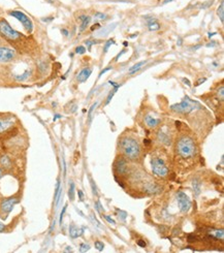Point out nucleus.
I'll list each match as a JSON object with an SVG mask.
<instances>
[{
    "mask_svg": "<svg viewBox=\"0 0 224 253\" xmlns=\"http://www.w3.org/2000/svg\"><path fill=\"white\" fill-rule=\"evenodd\" d=\"M120 148L125 157L130 160H137L141 156V147L137 141L131 138H124L120 141Z\"/></svg>",
    "mask_w": 224,
    "mask_h": 253,
    "instance_id": "f257e3e1",
    "label": "nucleus"
},
{
    "mask_svg": "<svg viewBox=\"0 0 224 253\" xmlns=\"http://www.w3.org/2000/svg\"><path fill=\"white\" fill-rule=\"evenodd\" d=\"M177 152L183 158H190L196 153V146L192 138L183 136L177 143Z\"/></svg>",
    "mask_w": 224,
    "mask_h": 253,
    "instance_id": "f03ea898",
    "label": "nucleus"
},
{
    "mask_svg": "<svg viewBox=\"0 0 224 253\" xmlns=\"http://www.w3.org/2000/svg\"><path fill=\"white\" fill-rule=\"evenodd\" d=\"M202 109V106L198 101L192 100L188 96H185L183 100L180 103H175L170 106V110L175 113L178 114H189L195 110H199Z\"/></svg>",
    "mask_w": 224,
    "mask_h": 253,
    "instance_id": "7ed1b4c3",
    "label": "nucleus"
},
{
    "mask_svg": "<svg viewBox=\"0 0 224 253\" xmlns=\"http://www.w3.org/2000/svg\"><path fill=\"white\" fill-rule=\"evenodd\" d=\"M0 33L9 40H18L21 37V33L16 31L6 20H0Z\"/></svg>",
    "mask_w": 224,
    "mask_h": 253,
    "instance_id": "20e7f679",
    "label": "nucleus"
},
{
    "mask_svg": "<svg viewBox=\"0 0 224 253\" xmlns=\"http://www.w3.org/2000/svg\"><path fill=\"white\" fill-rule=\"evenodd\" d=\"M8 13L11 16V17H13L15 19L19 20L21 23H22L25 30H26L28 33H31V32L33 31V23H32L31 19L28 17L26 13H24L21 10H10V11H8Z\"/></svg>",
    "mask_w": 224,
    "mask_h": 253,
    "instance_id": "39448f33",
    "label": "nucleus"
},
{
    "mask_svg": "<svg viewBox=\"0 0 224 253\" xmlns=\"http://www.w3.org/2000/svg\"><path fill=\"white\" fill-rule=\"evenodd\" d=\"M151 164H152V171L155 175L159 176V177H166L169 175V168L165 165L164 161L160 158H153L151 160Z\"/></svg>",
    "mask_w": 224,
    "mask_h": 253,
    "instance_id": "423d86ee",
    "label": "nucleus"
},
{
    "mask_svg": "<svg viewBox=\"0 0 224 253\" xmlns=\"http://www.w3.org/2000/svg\"><path fill=\"white\" fill-rule=\"evenodd\" d=\"M177 201H178L180 211L183 213L188 212L189 209H190L191 206H192V203H191L190 198H189L187 196V194L184 193L183 191H179L178 193H177Z\"/></svg>",
    "mask_w": 224,
    "mask_h": 253,
    "instance_id": "0eeeda50",
    "label": "nucleus"
},
{
    "mask_svg": "<svg viewBox=\"0 0 224 253\" xmlns=\"http://www.w3.org/2000/svg\"><path fill=\"white\" fill-rule=\"evenodd\" d=\"M15 57V50L7 47H0V62L1 63H8V62L13 61Z\"/></svg>",
    "mask_w": 224,
    "mask_h": 253,
    "instance_id": "6e6552de",
    "label": "nucleus"
},
{
    "mask_svg": "<svg viewBox=\"0 0 224 253\" xmlns=\"http://www.w3.org/2000/svg\"><path fill=\"white\" fill-rule=\"evenodd\" d=\"M18 203H19V199L17 198V197H9V198H5L1 201V204H0V209H1V211L3 213L8 214V213H10L11 211H13V207H15V205H17Z\"/></svg>",
    "mask_w": 224,
    "mask_h": 253,
    "instance_id": "1a4fd4ad",
    "label": "nucleus"
},
{
    "mask_svg": "<svg viewBox=\"0 0 224 253\" xmlns=\"http://www.w3.org/2000/svg\"><path fill=\"white\" fill-rule=\"evenodd\" d=\"M114 166H115L116 173L119 174V175H124V174H126V171H127V162L123 158L117 159Z\"/></svg>",
    "mask_w": 224,
    "mask_h": 253,
    "instance_id": "9d476101",
    "label": "nucleus"
},
{
    "mask_svg": "<svg viewBox=\"0 0 224 253\" xmlns=\"http://www.w3.org/2000/svg\"><path fill=\"white\" fill-rule=\"evenodd\" d=\"M13 125V117H2L0 118V133H3Z\"/></svg>",
    "mask_w": 224,
    "mask_h": 253,
    "instance_id": "9b49d317",
    "label": "nucleus"
},
{
    "mask_svg": "<svg viewBox=\"0 0 224 253\" xmlns=\"http://www.w3.org/2000/svg\"><path fill=\"white\" fill-rule=\"evenodd\" d=\"M91 73H92V68L90 67H86V68H83L82 70L79 73V75L76 76V80H78L79 83H84L90 78Z\"/></svg>",
    "mask_w": 224,
    "mask_h": 253,
    "instance_id": "f8f14e48",
    "label": "nucleus"
},
{
    "mask_svg": "<svg viewBox=\"0 0 224 253\" xmlns=\"http://www.w3.org/2000/svg\"><path fill=\"white\" fill-rule=\"evenodd\" d=\"M116 26H117V23H115V24H111L106 27H103V28H100V30H98V31L95 33V36H96V37H106V35H109V34L116 28Z\"/></svg>",
    "mask_w": 224,
    "mask_h": 253,
    "instance_id": "ddd939ff",
    "label": "nucleus"
},
{
    "mask_svg": "<svg viewBox=\"0 0 224 253\" xmlns=\"http://www.w3.org/2000/svg\"><path fill=\"white\" fill-rule=\"evenodd\" d=\"M145 123L149 128H155L161 123V120L158 118H154L151 115H147L145 116Z\"/></svg>",
    "mask_w": 224,
    "mask_h": 253,
    "instance_id": "4468645a",
    "label": "nucleus"
},
{
    "mask_svg": "<svg viewBox=\"0 0 224 253\" xmlns=\"http://www.w3.org/2000/svg\"><path fill=\"white\" fill-rule=\"evenodd\" d=\"M0 166L4 169H10L13 168V161L8 155L3 154L0 156Z\"/></svg>",
    "mask_w": 224,
    "mask_h": 253,
    "instance_id": "2eb2a0df",
    "label": "nucleus"
},
{
    "mask_svg": "<svg viewBox=\"0 0 224 253\" xmlns=\"http://www.w3.org/2000/svg\"><path fill=\"white\" fill-rule=\"evenodd\" d=\"M84 234V229L81 227H78L76 224H70L69 225V236L72 239H76L79 237H81Z\"/></svg>",
    "mask_w": 224,
    "mask_h": 253,
    "instance_id": "dca6fc26",
    "label": "nucleus"
},
{
    "mask_svg": "<svg viewBox=\"0 0 224 253\" xmlns=\"http://www.w3.org/2000/svg\"><path fill=\"white\" fill-rule=\"evenodd\" d=\"M79 20L81 21V26H80V32H83L85 29H87L88 25L91 22V17L87 15H82L79 17Z\"/></svg>",
    "mask_w": 224,
    "mask_h": 253,
    "instance_id": "f3484780",
    "label": "nucleus"
},
{
    "mask_svg": "<svg viewBox=\"0 0 224 253\" xmlns=\"http://www.w3.org/2000/svg\"><path fill=\"white\" fill-rule=\"evenodd\" d=\"M31 73H32L31 69H26V70H25L23 73H21V75H13V76L16 81H18V82H24V81H26L30 78Z\"/></svg>",
    "mask_w": 224,
    "mask_h": 253,
    "instance_id": "a211bd4d",
    "label": "nucleus"
},
{
    "mask_svg": "<svg viewBox=\"0 0 224 253\" xmlns=\"http://www.w3.org/2000/svg\"><path fill=\"white\" fill-rule=\"evenodd\" d=\"M148 19V27L150 31H156L160 29V24L157 22V20L154 18H147Z\"/></svg>",
    "mask_w": 224,
    "mask_h": 253,
    "instance_id": "6ab92c4d",
    "label": "nucleus"
},
{
    "mask_svg": "<svg viewBox=\"0 0 224 253\" xmlns=\"http://www.w3.org/2000/svg\"><path fill=\"white\" fill-rule=\"evenodd\" d=\"M192 187L195 195H199L200 192H202V182L198 178H194L192 180Z\"/></svg>",
    "mask_w": 224,
    "mask_h": 253,
    "instance_id": "aec40b11",
    "label": "nucleus"
},
{
    "mask_svg": "<svg viewBox=\"0 0 224 253\" xmlns=\"http://www.w3.org/2000/svg\"><path fill=\"white\" fill-rule=\"evenodd\" d=\"M157 138H158V141H160V143H162V144H164V145H166V146H169L170 145V138L169 135H167L165 132H162V131H159L158 132V134H157Z\"/></svg>",
    "mask_w": 224,
    "mask_h": 253,
    "instance_id": "412c9836",
    "label": "nucleus"
},
{
    "mask_svg": "<svg viewBox=\"0 0 224 253\" xmlns=\"http://www.w3.org/2000/svg\"><path fill=\"white\" fill-rule=\"evenodd\" d=\"M145 190H146L148 193L152 194V193H157V192H159L160 190H161V188L155 184H148L145 186Z\"/></svg>",
    "mask_w": 224,
    "mask_h": 253,
    "instance_id": "4be33fe9",
    "label": "nucleus"
},
{
    "mask_svg": "<svg viewBox=\"0 0 224 253\" xmlns=\"http://www.w3.org/2000/svg\"><path fill=\"white\" fill-rule=\"evenodd\" d=\"M146 63H147V61H141V62H139V63L134 64L133 66L130 67V68L128 69V71H129L130 75H133V73H137V71H139V69L142 68V67L146 65Z\"/></svg>",
    "mask_w": 224,
    "mask_h": 253,
    "instance_id": "5701e85b",
    "label": "nucleus"
},
{
    "mask_svg": "<svg viewBox=\"0 0 224 253\" xmlns=\"http://www.w3.org/2000/svg\"><path fill=\"white\" fill-rule=\"evenodd\" d=\"M217 15H218V17L220 18V21L221 23H224V1L222 0L220 3V5L218 6V10H217Z\"/></svg>",
    "mask_w": 224,
    "mask_h": 253,
    "instance_id": "b1692460",
    "label": "nucleus"
},
{
    "mask_svg": "<svg viewBox=\"0 0 224 253\" xmlns=\"http://www.w3.org/2000/svg\"><path fill=\"white\" fill-rule=\"evenodd\" d=\"M120 84H118L117 86H114V88L113 89H112V91L109 92V95H108V97H106V104H109V103H111V100H112V98H113L114 97V95L116 94V92H117V90L119 89V88H120Z\"/></svg>",
    "mask_w": 224,
    "mask_h": 253,
    "instance_id": "393cba45",
    "label": "nucleus"
},
{
    "mask_svg": "<svg viewBox=\"0 0 224 253\" xmlns=\"http://www.w3.org/2000/svg\"><path fill=\"white\" fill-rule=\"evenodd\" d=\"M74 191H76V186H74V183L71 182L69 183V189H68V197L69 199L72 201L74 199Z\"/></svg>",
    "mask_w": 224,
    "mask_h": 253,
    "instance_id": "a878e982",
    "label": "nucleus"
},
{
    "mask_svg": "<svg viewBox=\"0 0 224 253\" xmlns=\"http://www.w3.org/2000/svg\"><path fill=\"white\" fill-rule=\"evenodd\" d=\"M97 106H98V101H96V103H93L92 106H91V108H90V110H89V113H88V123H91V121H92L93 112H94V110L96 109Z\"/></svg>",
    "mask_w": 224,
    "mask_h": 253,
    "instance_id": "bb28decb",
    "label": "nucleus"
},
{
    "mask_svg": "<svg viewBox=\"0 0 224 253\" xmlns=\"http://www.w3.org/2000/svg\"><path fill=\"white\" fill-rule=\"evenodd\" d=\"M213 236H214V238L216 239V240H223V238H224V231H223V229H220V231H218V229H216V231H213Z\"/></svg>",
    "mask_w": 224,
    "mask_h": 253,
    "instance_id": "cd10ccee",
    "label": "nucleus"
},
{
    "mask_svg": "<svg viewBox=\"0 0 224 253\" xmlns=\"http://www.w3.org/2000/svg\"><path fill=\"white\" fill-rule=\"evenodd\" d=\"M112 45H115V40L114 39H109L108 41L106 43V45H104V48H103V52L106 53L109 51V47H111Z\"/></svg>",
    "mask_w": 224,
    "mask_h": 253,
    "instance_id": "c85d7f7f",
    "label": "nucleus"
},
{
    "mask_svg": "<svg viewBox=\"0 0 224 253\" xmlns=\"http://www.w3.org/2000/svg\"><path fill=\"white\" fill-rule=\"evenodd\" d=\"M60 188H61V183H60V180L58 179L57 180V183H56V188H55V194H54V201H56V198H57L58 196V193H59V190Z\"/></svg>",
    "mask_w": 224,
    "mask_h": 253,
    "instance_id": "c756f323",
    "label": "nucleus"
},
{
    "mask_svg": "<svg viewBox=\"0 0 224 253\" xmlns=\"http://www.w3.org/2000/svg\"><path fill=\"white\" fill-rule=\"evenodd\" d=\"M38 69L41 73H45L46 71V69H48V64L45 63V62H40V63L38 64Z\"/></svg>",
    "mask_w": 224,
    "mask_h": 253,
    "instance_id": "7c9ffc66",
    "label": "nucleus"
},
{
    "mask_svg": "<svg viewBox=\"0 0 224 253\" xmlns=\"http://www.w3.org/2000/svg\"><path fill=\"white\" fill-rule=\"evenodd\" d=\"M90 184H91V188H92L93 194H94V195H97V194H98V192H97V187H96V185H95V182L92 178H90Z\"/></svg>",
    "mask_w": 224,
    "mask_h": 253,
    "instance_id": "2f4dec72",
    "label": "nucleus"
},
{
    "mask_svg": "<svg viewBox=\"0 0 224 253\" xmlns=\"http://www.w3.org/2000/svg\"><path fill=\"white\" fill-rule=\"evenodd\" d=\"M90 250V246L86 243H82L80 245V252H87Z\"/></svg>",
    "mask_w": 224,
    "mask_h": 253,
    "instance_id": "473e14b6",
    "label": "nucleus"
},
{
    "mask_svg": "<svg viewBox=\"0 0 224 253\" xmlns=\"http://www.w3.org/2000/svg\"><path fill=\"white\" fill-rule=\"evenodd\" d=\"M224 88H223V86H221L220 87V89L217 91V97H218L219 99H220L221 101H223V99H224Z\"/></svg>",
    "mask_w": 224,
    "mask_h": 253,
    "instance_id": "72a5a7b5",
    "label": "nucleus"
},
{
    "mask_svg": "<svg viewBox=\"0 0 224 253\" xmlns=\"http://www.w3.org/2000/svg\"><path fill=\"white\" fill-rule=\"evenodd\" d=\"M94 246L98 251H102L104 248V244L102 242H100V241H96V242L94 243Z\"/></svg>",
    "mask_w": 224,
    "mask_h": 253,
    "instance_id": "f704fd0d",
    "label": "nucleus"
},
{
    "mask_svg": "<svg viewBox=\"0 0 224 253\" xmlns=\"http://www.w3.org/2000/svg\"><path fill=\"white\" fill-rule=\"evenodd\" d=\"M95 209H96V211L98 213H102V212H104V209H103V207L101 206V204H100V201H97L96 203H95Z\"/></svg>",
    "mask_w": 224,
    "mask_h": 253,
    "instance_id": "c9c22d12",
    "label": "nucleus"
},
{
    "mask_svg": "<svg viewBox=\"0 0 224 253\" xmlns=\"http://www.w3.org/2000/svg\"><path fill=\"white\" fill-rule=\"evenodd\" d=\"M66 208H67V205H65L64 207H63L61 213H60V217H59V224H60V225H62L63 217H64V214H65V212H66Z\"/></svg>",
    "mask_w": 224,
    "mask_h": 253,
    "instance_id": "e433bc0d",
    "label": "nucleus"
},
{
    "mask_svg": "<svg viewBox=\"0 0 224 253\" xmlns=\"http://www.w3.org/2000/svg\"><path fill=\"white\" fill-rule=\"evenodd\" d=\"M94 18L96 20H106V15H104V13H95Z\"/></svg>",
    "mask_w": 224,
    "mask_h": 253,
    "instance_id": "4c0bfd02",
    "label": "nucleus"
},
{
    "mask_svg": "<svg viewBox=\"0 0 224 253\" xmlns=\"http://www.w3.org/2000/svg\"><path fill=\"white\" fill-rule=\"evenodd\" d=\"M118 211V213H119V218H121V219L123 220V221H125V219H126V217H127V213L125 212V211H122V210H117Z\"/></svg>",
    "mask_w": 224,
    "mask_h": 253,
    "instance_id": "58836bf2",
    "label": "nucleus"
},
{
    "mask_svg": "<svg viewBox=\"0 0 224 253\" xmlns=\"http://www.w3.org/2000/svg\"><path fill=\"white\" fill-rule=\"evenodd\" d=\"M86 52V48L83 47V46H79V47L76 48V54H85Z\"/></svg>",
    "mask_w": 224,
    "mask_h": 253,
    "instance_id": "ea45409f",
    "label": "nucleus"
},
{
    "mask_svg": "<svg viewBox=\"0 0 224 253\" xmlns=\"http://www.w3.org/2000/svg\"><path fill=\"white\" fill-rule=\"evenodd\" d=\"M213 3H214V0H210V1H207V2H205V3L202 4L200 8H202V10H205V8H208L209 6H211Z\"/></svg>",
    "mask_w": 224,
    "mask_h": 253,
    "instance_id": "a19ab883",
    "label": "nucleus"
},
{
    "mask_svg": "<svg viewBox=\"0 0 224 253\" xmlns=\"http://www.w3.org/2000/svg\"><path fill=\"white\" fill-rule=\"evenodd\" d=\"M85 43H86V46H87L88 51H91V47H92V45H94V43H97V41H94V40H86Z\"/></svg>",
    "mask_w": 224,
    "mask_h": 253,
    "instance_id": "79ce46f5",
    "label": "nucleus"
},
{
    "mask_svg": "<svg viewBox=\"0 0 224 253\" xmlns=\"http://www.w3.org/2000/svg\"><path fill=\"white\" fill-rule=\"evenodd\" d=\"M111 69H113V67H112V66H109V67H106V68H104L103 70H101V71H100V73H99L98 78H101V76H102V75H103V73H108V71H109V70H111Z\"/></svg>",
    "mask_w": 224,
    "mask_h": 253,
    "instance_id": "37998d69",
    "label": "nucleus"
},
{
    "mask_svg": "<svg viewBox=\"0 0 224 253\" xmlns=\"http://www.w3.org/2000/svg\"><path fill=\"white\" fill-rule=\"evenodd\" d=\"M188 242L189 243H193V242H195V240H196V238H195V236H193V234H189L188 236Z\"/></svg>",
    "mask_w": 224,
    "mask_h": 253,
    "instance_id": "c03bdc74",
    "label": "nucleus"
},
{
    "mask_svg": "<svg viewBox=\"0 0 224 253\" xmlns=\"http://www.w3.org/2000/svg\"><path fill=\"white\" fill-rule=\"evenodd\" d=\"M104 218H106V221H108L109 223H111V224H116L115 220H114V219H112V218L109 217V216H108V215H104Z\"/></svg>",
    "mask_w": 224,
    "mask_h": 253,
    "instance_id": "a18cd8bd",
    "label": "nucleus"
},
{
    "mask_svg": "<svg viewBox=\"0 0 224 253\" xmlns=\"http://www.w3.org/2000/svg\"><path fill=\"white\" fill-rule=\"evenodd\" d=\"M216 45H217V43H216L215 40H211V43H207L206 47L207 48H214V47H216Z\"/></svg>",
    "mask_w": 224,
    "mask_h": 253,
    "instance_id": "49530a36",
    "label": "nucleus"
},
{
    "mask_svg": "<svg viewBox=\"0 0 224 253\" xmlns=\"http://www.w3.org/2000/svg\"><path fill=\"white\" fill-rule=\"evenodd\" d=\"M100 28H101V25H100L99 23H96V24H94V26L91 27V31H94V30L100 29Z\"/></svg>",
    "mask_w": 224,
    "mask_h": 253,
    "instance_id": "de8ad7c7",
    "label": "nucleus"
},
{
    "mask_svg": "<svg viewBox=\"0 0 224 253\" xmlns=\"http://www.w3.org/2000/svg\"><path fill=\"white\" fill-rule=\"evenodd\" d=\"M137 245H139V247L145 248V247L147 246V244H146V242H145V241H143V240H139V241H137Z\"/></svg>",
    "mask_w": 224,
    "mask_h": 253,
    "instance_id": "09e8293b",
    "label": "nucleus"
},
{
    "mask_svg": "<svg viewBox=\"0 0 224 253\" xmlns=\"http://www.w3.org/2000/svg\"><path fill=\"white\" fill-rule=\"evenodd\" d=\"M125 52H126V50H122V51H121V52L119 53V54L116 56V58H115V61H118V60L120 59V57L122 56L123 54H125Z\"/></svg>",
    "mask_w": 224,
    "mask_h": 253,
    "instance_id": "8fccbe9b",
    "label": "nucleus"
},
{
    "mask_svg": "<svg viewBox=\"0 0 224 253\" xmlns=\"http://www.w3.org/2000/svg\"><path fill=\"white\" fill-rule=\"evenodd\" d=\"M206 81H207V79H206V78H202V79H199V80H198V81H197V82H196V84H195V86H196V87H197V86H199V85H202V83H205V82H206Z\"/></svg>",
    "mask_w": 224,
    "mask_h": 253,
    "instance_id": "3c124183",
    "label": "nucleus"
},
{
    "mask_svg": "<svg viewBox=\"0 0 224 253\" xmlns=\"http://www.w3.org/2000/svg\"><path fill=\"white\" fill-rule=\"evenodd\" d=\"M182 81H183V82H184V84H185V85H187L188 87H190V86H191V83H190V81H189L188 79H186V78H183V79H182Z\"/></svg>",
    "mask_w": 224,
    "mask_h": 253,
    "instance_id": "603ef678",
    "label": "nucleus"
},
{
    "mask_svg": "<svg viewBox=\"0 0 224 253\" xmlns=\"http://www.w3.org/2000/svg\"><path fill=\"white\" fill-rule=\"evenodd\" d=\"M78 194H79V197H80V201H84V193H83V191H82V190H79Z\"/></svg>",
    "mask_w": 224,
    "mask_h": 253,
    "instance_id": "864d4df0",
    "label": "nucleus"
},
{
    "mask_svg": "<svg viewBox=\"0 0 224 253\" xmlns=\"http://www.w3.org/2000/svg\"><path fill=\"white\" fill-rule=\"evenodd\" d=\"M5 229H6L5 225L0 222V233H4V231H5Z\"/></svg>",
    "mask_w": 224,
    "mask_h": 253,
    "instance_id": "5fc2aeb1",
    "label": "nucleus"
},
{
    "mask_svg": "<svg viewBox=\"0 0 224 253\" xmlns=\"http://www.w3.org/2000/svg\"><path fill=\"white\" fill-rule=\"evenodd\" d=\"M53 20H54V18H53V17H51V18H43V19H41L43 22H51V21H53Z\"/></svg>",
    "mask_w": 224,
    "mask_h": 253,
    "instance_id": "6e6d98bb",
    "label": "nucleus"
},
{
    "mask_svg": "<svg viewBox=\"0 0 224 253\" xmlns=\"http://www.w3.org/2000/svg\"><path fill=\"white\" fill-rule=\"evenodd\" d=\"M61 33H62L64 36H68V30H66V29H61Z\"/></svg>",
    "mask_w": 224,
    "mask_h": 253,
    "instance_id": "4d7b16f0",
    "label": "nucleus"
},
{
    "mask_svg": "<svg viewBox=\"0 0 224 253\" xmlns=\"http://www.w3.org/2000/svg\"><path fill=\"white\" fill-rule=\"evenodd\" d=\"M60 118H62V116L59 115V114H56L55 117H54V119H53V120H54V121H56V120H57V119H60Z\"/></svg>",
    "mask_w": 224,
    "mask_h": 253,
    "instance_id": "13d9d810",
    "label": "nucleus"
},
{
    "mask_svg": "<svg viewBox=\"0 0 224 253\" xmlns=\"http://www.w3.org/2000/svg\"><path fill=\"white\" fill-rule=\"evenodd\" d=\"M216 34H217V33H216V32H210V33H209V34H208V37H209V38H211V37H212V36H214V35H216Z\"/></svg>",
    "mask_w": 224,
    "mask_h": 253,
    "instance_id": "bf43d9fd",
    "label": "nucleus"
},
{
    "mask_svg": "<svg viewBox=\"0 0 224 253\" xmlns=\"http://www.w3.org/2000/svg\"><path fill=\"white\" fill-rule=\"evenodd\" d=\"M199 48H202V45H197V46H194V47H193V48H191V50L195 51V50H197V49H199Z\"/></svg>",
    "mask_w": 224,
    "mask_h": 253,
    "instance_id": "052dcab7",
    "label": "nucleus"
},
{
    "mask_svg": "<svg viewBox=\"0 0 224 253\" xmlns=\"http://www.w3.org/2000/svg\"><path fill=\"white\" fill-rule=\"evenodd\" d=\"M182 43H183V39H182V38H179L178 41H177V45H178V46H182Z\"/></svg>",
    "mask_w": 224,
    "mask_h": 253,
    "instance_id": "680f3d73",
    "label": "nucleus"
},
{
    "mask_svg": "<svg viewBox=\"0 0 224 253\" xmlns=\"http://www.w3.org/2000/svg\"><path fill=\"white\" fill-rule=\"evenodd\" d=\"M172 1H174V0H164V1H163V4H166V3H169V2H172Z\"/></svg>",
    "mask_w": 224,
    "mask_h": 253,
    "instance_id": "e2e57ef3",
    "label": "nucleus"
},
{
    "mask_svg": "<svg viewBox=\"0 0 224 253\" xmlns=\"http://www.w3.org/2000/svg\"><path fill=\"white\" fill-rule=\"evenodd\" d=\"M65 251H72V249H71V247H66V249H65Z\"/></svg>",
    "mask_w": 224,
    "mask_h": 253,
    "instance_id": "0e129e2a",
    "label": "nucleus"
},
{
    "mask_svg": "<svg viewBox=\"0 0 224 253\" xmlns=\"http://www.w3.org/2000/svg\"><path fill=\"white\" fill-rule=\"evenodd\" d=\"M145 144H150V140H148V138H146V140L144 141Z\"/></svg>",
    "mask_w": 224,
    "mask_h": 253,
    "instance_id": "69168bd1",
    "label": "nucleus"
},
{
    "mask_svg": "<svg viewBox=\"0 0 224 253\" xmlns=\"http://www.w3.org/2000/svg\"><path fill=\"white\" fill-rule=\"evenodd\" d=\"M123 45H124V47H127V46H128V43H127V41H124V43H123Z\"/></svg>",
    "mask_w": 224,
    "mask_h": 253,
    "instance_id": "338daca9",
    "label": "nucleus"
},
{
    "mask_svg": "<svg viewBox=\"0 0 224 253\" xmlns=\"http://www.w3.org/2000/svg\"><path fill=\"white\" fill-rule=\"evenodd\" d=\"M2 177V171H1V168H0V179H1Z\"/></svg>",
    "mask_w": 224,
    "mask_h": 253,
    "instance_id": "774afa93",
    "label": "nucleus"
}]
</instances>
